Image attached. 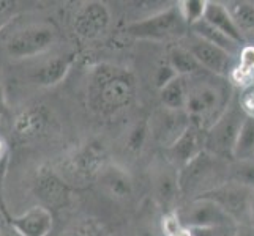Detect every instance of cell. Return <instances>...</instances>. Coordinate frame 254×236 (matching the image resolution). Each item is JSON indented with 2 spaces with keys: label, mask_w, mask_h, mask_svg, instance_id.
Segmentation results:
<instances>
[{
  "label": "cell",
  "mask_w": 254,
  "mask_h": 236,
  "mask_svg": "<svg viewBox=\"0 0 254 236\" xmlns=\"http://www.w3.org/2000/svg\"><path fill=\"white\" fill-rule=\"evenodd\" d=\"M137 82L128 69L111 63L92 68L87 79V106L98 117H112L128 109L136 98Z\"/></svg>",
  "instance_id": "cell-1"
},
{
  "label": "cell",
  "mask_w": 254,
  "mask_h": 236,
  "mask_svg": "<svg viewBox=\"0 0 254 236\" xmlns=\"http://www.w3.org/2000/svg\"><path fill=\"white\" fill-rule=\"evenodd\" d=\"M185 81V113L192 126L205 131L223 115L232 101L229 79L199 71L183 77Z\"/></svg>",
  "instance_id": "cell-2"
},
{
  "label": "cell",
  "mask_w": 254,
  "mask_h": 236,
  "mask_svg": "<svg viewBox=\"0 0 254 236\" xmlns=\"http://www.w3.org/2000/svg\"><path fill=\"white\" fill-rule=\"evenodd\" d=\"M227 169H229V161H224L204 150L179 170L180 195L188 200L204 197L227 181Z\"/></svg>",
  "instance_id": "cell-3"
},
{
  "label": "cell",
  "mask_w": 254,
  "mask_h": 236,
  "mask_svg": "<svg viewBox=\"0 0 254 236\" xmlns=\"http://www.w3.org/2000/svg\"><path fill=\"white\" fill-rule=\"evenodd\" d=\"M188 25L183 21L177 3H172L164 10L144 16L127 25L125 32L137 40L148 41H168L174 38H183L187 35Z\"/></svg>",
  "instance_id": "cell-4"
},
{
  "label": "cell",
  "mask_w": 254,
  "mask_h": 236,
  "mask_svg": "<svg viewBox=\"0 0 254 236\" xmlns=\"http://www.w3.org/2000/svg\"><path fill=\"white\" fill-rule=\"evenodd\" d=\"M57 41V29L49 22H35L17 29L5 41V52L13 60H27L48 52Z\"/></svg>",
  "instance_id": "cell-5"
},
{
  "label": "cell",
  "mask_w": 254,
  "mask_h": 236,
  "mask_svg": "<svg viewBox=\"0 0 254 236\" xmlns=\"http://www.w3.org/2000/svg\"><path fill=\"white\" fill-rule=\"evenodd\" d=\"M245 118L237 99H232L223 115L204 133V150L224 161L232 159L234 145Z\"/></svg>",
  "instance_id": "cell-6"
},
{
  "label": "cell",
  "mask_w": 254,
  "mask_h": 236,
  "mask_svg": "<svg viewBox=\"0 0 254 236\" xmlns=\"http://www.w3.org/2000/svg\"><path fill=\"white\" fill-rule=\"evenodd\" d=\"M108 164L106 153L100 143H87L77 151H74L64 164V173L60 175L68 185H84L95 181L96 175Z\"/></svg>",
  "instance_id": "cell-7"
},
{
  "label": "cell",
  "mask_w": 254,
  "mask_h": 236,
  "mask_svg": "<svg viewBox=\"0 0 254 236\" xmlns=\"http://www.w3.org/2000/svg\"><path fill=\"white\" fill-rule=\"evenodd\" d=\"M183 38L185 40H183L182 46L194 57V60L200 65V68H202L204 71L224 77V79L231 77L232 71L235 69V66H237L234 55L227 54L223 49L210 45V43L204 40H200L191 32L190 35H185Z\"/></svg>",
  "instance_id": "cell-8"
},
{
  "label": "cell",
  "mask_w": 254,
  "mask_h": 236,
  "mask_svg": "<svg viewBox=\"0 0 254 236\" xmlns=\"http://www.w3.org/2000/svg\"><path fill=\"white\" fill-rule=\"evenodd\" d=\"M182 225L188 230L192 229H207V227L218 225H237L215 202L208 198H194L175 209Z\"/></svg>",
  "instance_id": "cell-9"
},
{
  "label": "cell",
  "mask_w": 254,
  "mask_h": 236,
  "mask_svg": "<svg viewBox=\"0 0 254 236\" xmlns=\"http://www.w3.org/2000/svg\"><path fill=\"white\" fill-rule=\"evenodd\" d=\"M250 194L251 189L235 185L232 181H226L224 185L213 189L212 192H208L202 198H208L215 202L235 224L240 225L248 222Z\"/></svg>",
  "instance_id": "cell-10"
},
{
  "label": "cell",
  "mask_w": 254,
  "mask_h": 236,
  "mask_svg": "<svg viewBox=\"0 0 254 236\" xmlns=\"http://www.w3.org/2000/svg\"><path fill=\"white\" fill-rule=\"evenodd\" d=\"M95 181L103 194L116 203H127L134 197V180L131 173L119 164L108 162L96 175Z\"/></svg>",
  "instance_id": "cell-11"
},
{
  "label": "cell",
  "mask_w": 254,
  "mask_h": 236,
  "mask_svg": "<svg viewBox=\"0 0 254 236\" xmlns=\"http://www.w3.org/2000/svg\"><path fill=\"white\" fill-rule=\"evenodd\" d=\"M33 194L41 202V206L48 209L62 208L71 198V188L60 173L41 169L33 180Z\"/></svg>",
  "instance_id": "cell-12"
},
{
  "label": "cell",
  "mask_w": 254,
  "mask_h": 236,
  "mask_svg": "<svg viewBox=\"0 0 254 236\" xmlns=\"http://www.w3.org/2000/svg\"><path fill=\"white\" fill-rule=\"evenodd\" d=\"M190 125L191 121L185 110H168L161 107V110L153 115L148 128L155 142L166 150L185 133Z\"/></svg>",
  "instance_id": "cell-13"
},
{
  "label": "cell",
  "mask_w": 254,
  "mask_h": 236,
  "mask_svg": "<svg viewBox=\"0 0 254 236\" xmlns=\"http://www.w3.org/2000/svg\"><path fill=\"white\" fill-rule=\"evenodd\" d=\"M111 22V11L103 2L84 3L73 19V29L77 37L84 40L98 38L108 30Z\"/></svg>",
  "instance_id": "cell-14"
},
{
  "label": "cell",
  "mask_w": 254,
  "mask_h": 236,
  "mask_svg": "<svg viewBox=\"0 0 254 236\" xmlns=\"http://www.w3.org/2000/svg\"><path fill=\"white\" fill-rule=\"evenodd\" d=\"M202 151H204V131L190 125L185 133L169 148L164 150L166 157H168L166 162L171 164L179 172Z\"/></svg>",
  "instance_id": "cell-15"
},
{
  "label": "cell",
  "mask_w": 254,
  "mask_h": 236,
  "mask_svg": "<svg viewBox=\"0 0 254 236\" xmlns=\"http://www.w3.org/2000/svg\"><path fill=\"white\" fill-rule=\"evenodd\" d=\"M8 222L19 236H48L52 230L54 217L51 209L37 205L19 216L10 217Z\"/></svg>",
  "instance_id": "cell-16"
},
{
  "label": "cell",
  "mask_w": 254,
  "mask_h": 236,
  "mask_svg": "<svg viewBox=\"0 0 254 236\" xmlns=\"http://www.w3.org/2000/svg\"><path fill=\"white\" fill-rule=\"evenodd\" d=\"M153 194H155V200L158 202L161 208L166 209V213L175 211L174 205L177 203V200L180 197V188H179V172L171 164L164 162V165H161L155 172Z\"/></svg>",
  "instance_id": "cell-17"
},
{
  "label": "cell",
  "mask_w": 254,
  "mask_h": 236,
  "mask_svg": "<svg viewBox=\"0 0 254 236\" xmlns=\"http://www.w3.org/2000/svg\"><path fill=\"white\" fill-rule=\"evenodd\" d=\"M73 65V55H56L43 62L33 71V81L41 87H54L68 76Z\"/></svg>",
  "instance_id": "cell-18"
},
{
  "label": "cell",
  "mask_w": 254,
  "mask_h": 236,
  "mask_svg": "<svg viewBox=\"0 0 254 236\" xmlns=\"http://www.w3.org/2000/svg\"><path fill=\"white\" fill-rule=\"evenodd\" d=\"M204 21L212 25V27H215L216 30H220L221 33H224L226 37H229L231 40H234L235 43H239L240 46H243L245 35L239 30V27L232 21V17H231L229 11H227V8H226L224 3H221V2H208L205 14H204Z\"/></svg>",
  "instance_id": "cell-19"
},
{
  "label": "cell",
  "mask_w": 254,
  "mask_h": 236,
  "mask_svg": "<svg viewBox=\"0 0 254 236\" xmlns=\"http://www.w3.org/2000/svg\"><path fill=\"white\" fill-rule=\"evenodd\" d=\"M190 30L192 35H196V37H199L200 40H204V41L210 43V45L223 49L224 52H227V54H231L234 57H237L240 49H242V46L239 45V43H235L229 37H226L224 33H221L220 30L212 27V25L207 24L204 19L196 22L194 25H191Z\"/></svg>",
  "instance_id": "cell-20"
},
{
  "label": "cell",
  "mask_w": 254,
  "mask_h": 236,
  "mask_svg": "<svg viewBox=\"0 0 254 236\" xmlns=\"http://www.w3.org/2000/svg\"><path fill=\"white\" fill-rule=\"evenodd\" d=\"M48 123L46 112L43 109H29L17 115L14 121V129L21 137L38 136Z\"/></svg>",
  "instance_id": "cell-21"
},
{
  "label": "cell",
  "mask_w": 254,
  "mask_h": 236,
  "mask_svg": "<svg viewBox=\"0 0 254 236\" xmlns=\"http://www.w3.org/2000/svg\"><path fill=\"white\" fill-rule=\"evenodd\" d=\"M168 63L174 69V73L180 77H188V76L202 71V68H200V65L194 60V57H192L182 45L169 49Z\"/></svg>",
  "instance_id": "cell-22"
},
{
  "label": "cell",
  "mask_w": 254,
  "mask_h": 236,
  "mask_svg": "<svg viewBox=\"0 0 254 236\" xmlns=\"http://www.w3.org/2000/svg\"><path fill=\"white\" fill-rule=\"evenodd\" d=\"M254 159V118H245L232 150V161Z\"/></svg>",
  "instance_id": "cell-23"
},
{
  "label": "cell",
  "mask_w": 254,
  "mask_h": 236,
  "mask_svg": "<svg viewBox=\"0 0 254 236\" xmlns=\"http://www.w3.org/2000/svg\"><path fill=\"white\" fill-rule=\"evenodd\" d=\"M160 102L163 109L183 110L185 109V81L177 76L160 89Z\"/></svg>",
  "instance_id": "cell-24"
},
{
  "label": "cell",
  "mask_w": 254,
  "mask_h": 236,
  "mask_svg": "<svg viewBox=\"0 0 254 236\" xmlns=\"http://www.w3.org/2000/svg\"><path fill=\"white\" fill-rule=\"evenodd\" d=\"M237 66L232 71L231 79L234 82H239L243 87H247L251 82L254 74V46L253 45H243L239 55H237Z\"/></svg>",
  "instance_id": "cell-25"
},
{
  "label": "cell",
  "mask_w": 254,
  "mask_h": 236,
  "mask_svg": "<svg viewBox=\"0 0 254 236\" xmlns=\"http://www.w3.org/2000/svg\"><path fill=\"white\" fill-rule=\"evenodd\" d=\"M227 181L243 188L254 189V159L250 161H232L227 169Z\"/></svg>",
  "instance_id": "cell-26"
},
{
  "label": "cell",
  "mask_w": 254,
  "mask_h": 236,
  "mask_svg": "<svg viewBox=\"0 0 254 236\" xmlns=\"http://www.w3.org/2000/svg\"><path fill=\"white\" fill-rule=\"evenodd\" d=\"M226 8L242 33L254 30V3L234 2L229 6L226 5Z\"/></svg>",
  "instance_id": "cell-27"
},
{
  "label": "cell",
  "mask_w": 254,
  "mask_h": 236,
  "mask_svg": "<svg viewBox=\"0 0 254 236\" xmlns=\"http://www.w3.org/2000/svg\"><path fill=\"white\" fill-rule=\"evenodd\" d=\"M207 3H208V0H182V2H177L180 14L183 17V21H185V24L188 25V29L191 25H194L196 22L204 19Z\"/></svg>",
  "instance_id": "cell-28"
},
{
  "label": "cell",
  "mask_w": 254,
  "mask_h": 236,
  "mask_svg": "<svg viewBox=\"0 0 254 236\" xmlns=\"http://www.w3.org/2000/svg\"><path fill=\"white\" fill-rule=\"evenodd\" d=\"M150 134V128H148V121L142 120L133 126L129 131L128 139H127V148L131 153H141L142 148L147 142V137Z\"/></svg>",
  "instance_id": "cell-29"
},
{
  "label": "cell",
  "mask_w": 254,
  "mask_h": 236,
  "mask_svg": "<svg viewBox=\"0 0 254 236\" xmlns=\"http://www.w3.org/2000/svg\"><path fill=\"white\" fill-rule=\"evenodd\" d=\"M65 236H104V232H103V227L96 221L85 219L73 225L71 229L66 232Z\"/></svg>",
  "instance_id": "cell-30"
},
{
  "label": "cell",
  "mask_w": 254,
  "mask_h": 236,
  "mask_svg": "<svg viewBox=\"0 0 254 236\" xmlns=\"http://www.w3.org/2000/svg\"><path fill=\"white\" fill-rule=\"evenodd\" d=\"M237 102H239V107L242 109L245 117L254 118V84L243 87Z\"/></svg>",
  "instance_id": "cell-31"
},
{
  "label": "cell",
  "mask_w": 254,
  "mask_h": 236,
  "mask_svg": "<svg viewBox=\"0 0 254 236\" xmlns=\"http://www.w3.org/2000/svg\"><path fill=\"white\" fill-rule=\"evenodd\" d=\"M183 229H185V227L182 225L177 213L175 211L164 213V216L161 217V232L164 236H174L179 232H182Z\"/></svg>",
  "instance_id": "cell-32"
},
{
  "label": "cell",
  "mask_w": 254,
  "mask_h": 236,
  "mask_svg": "<svg viewBox=\"0 0 254 236\" xmlns=\"http://www.w3.org/2000/svg\"><path fill=\"white\" fill-rule=\"evenodd\" d=\"M239 225H218L207 229H192L191 236H234Z\"/></svg>",
  "instance_id": "cell-33"
},
{
  "label": "cell",
  "mask_w": 254,
  "mask_h": 236,
  "mask_svg": "<svg viewBox=\"0 0 254 236\" xmlns=\"http://www.w3.org/2000/svg\"><path fill=\"white\" fill-rule=\"evenodd\" d=\"M8 162H10V146L3 137H0V206L3 208L2 203V189H3V180L6 175Z\"/></svg>",
  "instance_id": "cell-34"
},
{
  "label": "cell",
  "mask_w": 254,
  "mask_h": 236,
  "mask_svg": "<svg viewBox=\"0 0 254 236\" xmlns=\"http://www.w3.org/2000/svg\"><path fill=\"white\" fill-rule=\"evenodd\" d=\"M17 3L11 0H0V30H2L6 24L13 21V17L17 13Z\"/></svg>",
  "instance_id": "cell-35"
},
{
  "label": "cell",
  "mask_w": 254,
  "mask_h": 236,
  "mask_svg": "<svg viewBox=\"0 0 254 236\" xmlns=\"http://www.w3.org/2000/svg\"><path fill=\"white\" fill-rule=\"evenodd\" d=\"M174 77H177V74L174 73V69L169 66V63L166 62L164 65H161L158 69H156V85H158V89H161V87H164L168 82H171Z\"/></svg>",
  "instance_id": "cell-36"
},
{
  "label": "cell",
  "mask_w": 254,
  "mask_h": 236,
  "mask_svg": "<svg viewBox=\"0 0 254 236\" xmlns=\"http://www.w3.org/2000/svg\"><path fill=\"white\" fill-rule=\"evenodd\" d=\"M234 236H254V227H251L250 224L239 225Z\"/></svg>",
  "instance_id": "cell-37"
},
{
  "label": "cell",
  "mask_w": 254,
  "mask_h": 236,
  "mask_svg": "<svg viewBox=\"0 0 254 236\" xmlns=\"http://www.w3.org/2000/svg\"><path fill=\"white\" fill-rule=\"evenodd\" d=\"M248 222L251 227H254V189L250 194V203H248Z\"/></svg>",
  "instance_id": "cell-38"
},
{
  "label": "cell",
  "mask_w": 254,
  "mask_h": 236,
  "mask_svg": "<svg viewBox=\"0 0 254 236\" xmlns=\"http://www.w3.org/2000/svg\"><path fill=\"white\" fill-rule=\"evenodd\" d=\"M5 109V90H3V84L0 81V113Z\"/></svg>",
  "instance_id": "cell-39"
},
{
  "label": "cell",
  "mask_w": 254,
  "mask_h": 236,
  "mask_svg": "<svg viewBox=\"0 0 254 236\" xmlns=\"http://www.w3.org/2000/svg\"><path fill=\"white\" fill-rule=\"evenodd\" d=\"M137 236H158V233L152 229H144V230H141V233H139Z\"/></svg>",
  "instance_id": "cell-40"
},
{
  "label": "cell",
  "mask_w": 254,
  "mask_h": 236,
  "mask_svg": "<svg viewBox=\"0 0 254 236\" xmlns=\"http://www.w3.org/2000/svg\"><path fill=\"white\" fill-rule=\"evenodd\" d=\"M174 236H191V232L188 229H183L182 232H179L177 235H174Z\"/></svg>",
  "instance_id": "cell-41"
},
{
  "label": "cell",
  "mask_w": 254,
  "mask_h": 236,
  "mask_svg": "<svg viewBox=\"0 0 254 236\" xmlns=\"http://www.w3.org/2000/svg\"><path fill=\"white\" fill-rule=\"evenodd\" d=\"M0 211H2V214H3V216L6 217V219H8V221H10V217H8V214H6V211H5V209H3L2 206H0Z\"/></svg>",
  "instance_id": "cell-42"
}]
</instances>
